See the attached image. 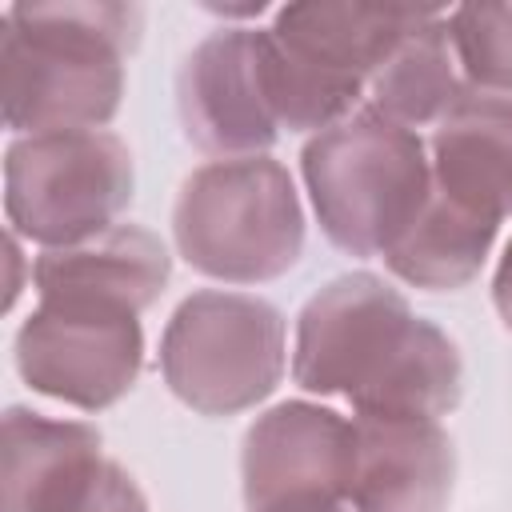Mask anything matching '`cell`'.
Segmentation results:
<instances>
[{"instance_id": "20", "label": "cell", "mask_w": 512, "mask_h": 512, "mask_svg": "<svg viewBox=\"0 0 512 512\" xmlns=\"http://www.w3.org/2000/svg\"><path fill=\"white\" fill-rule=\"evenodd\" d=\"M4 252H8V268H12V276H8V308H12L16 304V292H20V264H24L20 260V244H16V232H8V248Z\"/></svg>"}, {"instance_id": "1", "label": "cell", "mask_w": 512, "mask_h": 512, "mask_svg": "<svg viewBox=\"0 0 512 512\" xmlns=\"http://www.w3.org/2000/svg\"><path fill=\"white\" fill-rule=\"evenodd\" d=\"M292 380L356 416H448L464 392L456 344L372 272L324 284L296 320Z\"/></svg>"}, {"instance_id": "19", "label": "cell", "mask_w": 512, "mask_h": 512, "mask_svg": "<svg viewBox=\"0 0 512 512\" xmlns=\"http://www.w3.org/2000/svg\"><path fill=\"white\" fill-rule=\"evenodd\" d=\"M492 304H496V312H500L504 328L512 332V240H508V248H504V256H500V264H496V280H492Z\"/></svg>"}, {"instance_id": "8", "label": "cell", "mask_w": 512, "mask_h": 512, "mask_svg": "<svg viewBox=\"0 0 512 512\" xmlns=\"http://www.w3.org/2000/svg\"><path fill=\"white\" fill-rule=\"evenodd\" d=\"M140 368V316L112 304L40 300L16 332V372L24 384L80 412H100L124 400Z\"/></svg>"}, {"instance_id": "18", "label": "cell", "mask_w": 512, "mask_h": 512, "mask_svg": "<svg viewBox=\"0 0 512 512\" xmlns=\"http://www.w3.org/2000/svg\"><path fill=\"white\" fill-rule=\"evenodd\" d=\"M60 512H148V500H144L140 484L116 460L104 456L96 464V472L76 488V496Z\"/></svg>"}, {"instance_id": "5", "label": "cell", "mask_w": 512, "mask_h": 512, "mask_svg": "<svg viewBox=\"0 0 512 512\" xmlns=\"http://www.w3.org/2000/svg\"><path fill=\"white\" fill-rule=\"evenodd\" d=\"M172 236L196 272L224 284H264L296 268L304 208L280 160H212L184 180Z\"/></svg>"}, {"instance_id": "7", "label": "cell", "mask_w": 512, "mask_h": 512, "mask_svg": "<svg viewBox=\"0 0 512 512\" xmlns=\"http://www.w3.org/2000/svg\"><path fill=\"white\" fill-rule=\"evenodd\" d=\"M132 188V152L104 128L16 136L4 152L8 224L44 248H68L116 228Z\"/></svg>"}, {"instance_id": "15", "label": "cell", "mask_w": 512, "mask_h": 512, "mask_svg": "<svg viewBox=\"0 0 512 512\" xmlns=\"http://www.w3.org/2000/svg\"><path fill=\"white\" fill-rule=\"evenodd\" d=\"M456 72V52L448 36V16L424 8V16L396 40L384 64L368 80V108L404 128H436L448 108L464 96Z\"/></svg>"}, {"instance_id": "3", "label": "cell", "mask_w": 512, "mask_h": 512, "mask_svg": "<svg viewBox=\"0 0 512 512\" xmlns=\"http://www.w3.org/2000/svg\"><path fill=\"white\" fill-rule=\"evenodd\" d=\"M300 172L324 236L348 256H384L432 196V156L420 132L356 108L316 132Z\"/></svg>"}, {"instance_id": "14", "label": "cell", "mask_w": 512, "mask_h": 512, "mask_svg": "<svg viewBox=\"0 0 512 512\" xmlns=\"http://www.w3.org/2000/svg\"><path fill=\"white\" fill-rule=\"evenodd\" d=\"M104 460L100 432L12 404L0 448V512H60Z\"/></svg>"}, {"instance_id": "4", "label": "cell", "mask_w": 512, "mask_h": 512, "mask_svg": "<svg viewBox=\"0 0 512 512\" xmlns=\"http://www.w3.org/2000/svg\"><path fill=\"white\" fill-rule=\"evenodd\" d=\"M424 8L372 4H288L264 36V80L276 124L324 132L356 112L372 72Z\"/></svg>"}, {"instance_id": "2", "label": "cell", "mask_w": 512, "mask_h": 512, "mask_svg": "<svg viewBox=\"0 0 512 512\" xmlns=\"http://www.w3.org/2000/svg\"><path fill=\"white\" fill-rule=\"evenodd\" d=\"M140 8L108 0L12 4L4 12V124L16 136L104 128L124 100Z\"/></svg>"}, {"instance_id": "6", "label": "cell", "mask_w": 512, "mask_h": 512, "mask_svg": "<svg viewBox=\"0 0 512 512\" xmlns=\"http://www.w3.org/2000/svg\"><path fill=\"white\" fill-rule=\"evenodd\" d=\"M288 340L276 304L244 292H192L160 336V372L200 416H236L268 400L284 376Z\"/></svg>"}, {"instance_id": "10", "label": "cell", "mask_w": 512, "mask_h": 512, "mask_svg": "<svg viewBox=\"0 0 512 512\" xmlns=\"http://www.w3.org/2000/svg\"><path fill=\"white\" fill-rule=\"evenodd\" d=\"M176 108L184 136L200 152L220 160L264 156L280 124L268 100L260 28H220L204 36L176 76Z\"/></svg>"}, {"instance_id": "12", "label": "cell", "mask_w": 512, "mask_h": 512, "mask_svg": "<svg viewBox=\"0 0 512 512\" xmlns=\"http://www.w3.org/2000/svg\"><path fill=\"white\" fill-rule=\"evenodd\" d=\"M172 276L164 240L140 224H116L68 248H44L32 264L40 300H88L124 312H148Z\"/></svg>"}, {"instance_id": "9", "label": "cell", "mask_w": 512, "mask_h": 512, "mask_svg": "<svg viewBox=\"0 0 512 512\" xmlns=\"http://www.w3.org/2000/svg\"><path fill=\"white\" fill-rule=\"evenodd\" d=\"M356 428L340 412L288 400L244 432L240 480L248 512H308L348 500Z\"/></svg>"}, {"instance_id": "21", "label": "cell", "mask_w": 512, "mask_h": 512, "mask_svg": "<svg viewBox=\"0 0 512 512\" xmlns=\"http://www.w3.org/2000/svg\"><path fill=\"white\" fill-rule=\"evenodd\" d=\"M308 512H344V504H328V508H308Z\"/></svg>"}, {"instance_id": "11", "label": "cell", "mask_w": 512, "mask_h": 512, "mask_svg": "<svg viewBox=\"0 0 512 512\" xmlns=\"http://www.w3.org/2000/svg\"><path fill=\"white\" fill-rule=\"evenodd\" d=\"M352 512H444L456 484V448L428 416H356Z\"/></svg>"}, {"instance_id": "13", "label": "cell", "mask_w": 512, "mask_h": 512, "mask_svg": "<svg viewBox=\"0 0 512 512\" xmlns=\"http://www.w3.org/2000/svg\"><path fill=\"white\" fill-rule=\"evenodd\" d=\"M432 184L488 216H512V96L464 88L432 132Z\"/></svg>"}, {"instance_id": "17", "label": "cell", "mask_w": 512, "mask_h": 512, "mask_svg": "<svg viewBox=\"0 0 512 512\" xmlns=\"http://www.w3.org/2000/svg\"><path fill=\"white\" fill-rule=\"evenodd\" d=\"M448 36L468 88L512 96V4H460Z\"/></svg>"}, {"instance_id": "16", "label": "cell", "mask_w": 512, "mask_h": 512, "mask_svg": "<svg viewBox=\"0 0 512 512\" xmlns=\"http://www.w3.org/2000/svg\"><path fill=\"white\" fill-rule=\"evenodd\" d=\"M496 220L448 200L436 184L424 212L412 228L384 252V264L396 280L424 288V292H452L464 288L488 260L496 240Z\"/></svg>"}]
</instances>
